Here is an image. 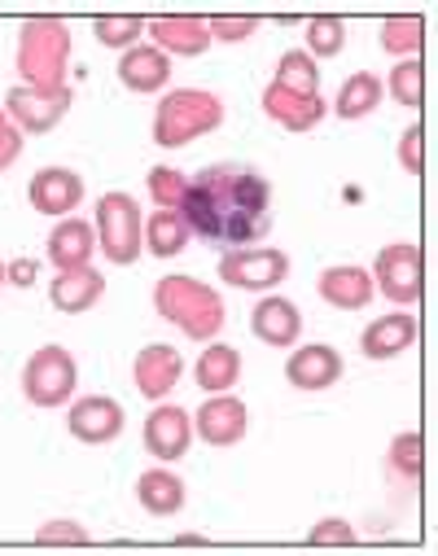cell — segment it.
<instances>
[{
    "label": "cell",
    "instance_id": "cell-38",
    "mask_svg": "<svg viewBox=\"0 0 438 556\" xmlns=\"http://www.w3.org/2000/svg\"><path fill=\"white\" fill-rule=\"evenodd\" d=\"M399 167H403L412 180L425 172V131H421L416 123H412V127L399 136Z\"/></svg>",
    "mask_w": 438,
    "mask_h": 556
},
{
    "label": "cell",
    "instance_id": "cell-5",
    "mask_svg": "<svg viewBox=\"0 0 438 556\" xmlns=\"http://www.w3.org/2000/svg\"><path fill=\"white\" fill-rule=\"evenodd\" d=\"M97 245L118 267H132L145 254V219L132 193L114 189L97 198Z\"/></svg>",
    "mask_w": 438,
    "mask_h": 556
},
{
    "label": "cell",
    "instance_id": "cell-23",
    "mask_svg": "<svg viewBox=\"0 0 438 556\" xmlns=\"http://www.w3.org/2000/svg\"><path fill=\"white\" fill-rule=\"evenodd\" d=\"M263 110H267V118H276L285 131L303 136V131L321 127V118H325L329 105L321 101V92H316V97H299V92H285V88L267 84V88H263Z\"/></svg>",
    "mask_w": 438,
    "mask_h": 556
},
{
    "label": "cell",
    "instance_id": "cell-29",
    "mask_svg": "<svg viewBox=\"0 0 438 556\" xmlns=\"http://www.w3.org/2000/svg\"><path fill=\"white\" fill-rule=\"evenodd\" d=\"M421 45H425V18H416V14H395V18L381 23V49L395 53L399 62H403V58H416Z\"/></svg>",
    "mask_w": 438,
    "mask_h": 556
},
{
    "label": "cell",
    "instance_id": "cell-39",
    "mask_svg": "<svg viewBox=\"0 0 438 556\" xmlns=\"http://www.w3.org/2000/svg\"><path fill=\"white\" fill-rule=\"evenodd\" d=\"M18 154H23V131L10 123L5 105H0V172H10L18 163Z\"/></svg>",
    "mask_w": 438,
    "mask_h": 556
},
{
    "label": "cell",
    "instance_id": "cell-20",
    "mask_svg": "<svg viewBox=\"0 0 438 556\" xmlns=\"http://www.w3.org/2000/svg\"><path fill=\"white\" fill-rule=\"evenodd\" d=\"M316 290L334 312H364L373 303V276L364 267H355V263H338V267L321 271Z\"/></svg>",
    "mask_w": 438,
    "mask_h": 556
},
{
    "label": "cell",
    "instance_id": "cell-14",
    "mask_svg": "<svg viewBox=\"0 0 438 556\" xmlns=\"http://www.w3.org/2000/svg\"><path fill=\"white\" fill-rule=\"evenodd\" d=\"M250 329H254V338H259L263 346L289 351V346H299V338H303V316H299V307L289 303V299L263 294V299L254 303V312H250Z\"/></svg>",
    "mask_w": 438,
    "mask_h": 556
},
{
    "label": "cell",
    "instance_id": "cell-26",
    "mask_svg": "<svg viewBox=\"0 0 438 556\" xmlns=\"http://www.w3.org/2000/svg\"><path fill=\"white\" fill-rule=\"evenodd\" d=\"M189 224H185V215L180 211H154L150 219H145V250H150L154 258H176V254H185V245H189Z\"/></svg>",
    "mask_w": 438,
    "mask_h": 556
},
{
    "label": "cell",
    "instance_id": "cell-35",
    "mask_svg": "<svg viewBox=\"0 0 438 556\" xmlns=\"http://www.w3.org/2000/svg\"><path fill=\"white\" fill-rule=\"evenodd\" d=\"M36 547H92V534L79 521H45L36 530Z\"/></svg>",
    "mask_w": 438,
    "mask_h": 556
},
{
    "label": "cell",
    "instance_id": "cell-36",
    "mask_svg": "<svg viewBox=\"0 0 438 556\" xmlns=\"http://www.w3.org/2000/svg\"><path fill=\"white\" fill-rule=\"evenodd\" d=\"M207 27H211V40L241 45V40H250L259 31V18L254 14H215V18H207Z\"/></svg>",
    "mask_w": 438,
    "mask_h": 556
},
{
    "label": "cell",
    "instance_id": "cell-3",
    "mask_svg": "<svg viewBox=\"0 0 438 556\" xmlns=\"http://www.w3.org/2000/svg\"><path fill=\"white\" fill-rule=\"evenodd\" d=\"M71 27L62 18L36 14L18 31V75L27 88H66L71 66Z\"/></svg>",
    "mask_w": 438,
    "mask_h": 556
},
{
    "label": "cell",
    "instance_id": "cell-1",
    "mask_svg": "<svg viewBox=\"0 0 438 556\" xmlns=\"http://www.w3.org/2000/svg\"><path fill=\"white\" fill-rule=\"evenodd\" d=\"M180 215L189 232L207 241L250 245L272 228V189L250 167L215 163V167H202L198 180H189Z\"/></svg>",
    "mask_w": 438,
    "mask_h": 556
},
{
    "label": "cell",
    "instance_id": "cell-19",
    "mask_svg": "<svg viewBox=\"0 0 438 556\" xmlns=\"http://www.w3.org/2000/svg\"><path fill=\"white\" fill-rule=\"evenodd\" d=\"M105 299V276L88 267H71V271H58L53 286H49V303L62 312V316H84L92 312L97 303Z\"/></svg>",
    "mask_w": 438,
    "mask_h": 556
},
{
    "label": "cell",
    "instance_id": "cell-27",
    "mask_svg": "<svg viewBox=\"0 0 438 556\" xmlns=\"http://www.w3.org/2000/svg\"><path fill=\"white\" fill-rule=\"evenodd\" d=\"M381 97H386V84H381L373 71H355V75H351V79L338 88V101H334V110H338V118L355 123V118L373 114V110L381 105Z\"/></svg>",
    "mask_w": 438,
    "mask_h": 556
},
{
    "label": "cell",
    "instance_id": "cell-24",
    "mask_svg": "<svg viewBox=\"0 0 438 556\" xmlns=\"http://www.w3.org/2000/svg\"><path fill=\"white\" fill-rule=\"evenodd\" d=\"M136 500H140V508L150 513V517H176V513L185 508L189 491H185V482L163 465V469H145V473L136 478Z\"/></svg>",
    "mask_w": 438,
    "mask_h": 556
},
{
    "label": "cell",
    "instance_id": "cell-17",
    "mask_svg": "<svg viewBox=\"0 0 438 556\" xmlns=\"http://www.w3.org/2000/svg\"><path fill=\"white\" fill-rule=\"evenodd\" d=\"M32 206L40 215H53V219H66L79 202H84V176L71 172V167H40L32 176V189H27Z\"/></svg>",
    "mask_w": 438,
    "mask_h": 556
},
{
    "label": "cell",
    "instance_id": "cell-41",
    "mask_svg": "<svg viewBox=\"0 0 438 556\" xmlns=\"http://www.w3.org/2000/svg\"><path fill=\"white\" fill-rule=\"evenodd\" d=\"M176 543H180V547H198V543H202V547H207V539H198V534H180V539H176Z\"/></svg>",
    "mask_w": 438,
    "mask_h": 556
},
{
    "label": "cell",
    "instance_id": "cell-31",
    "mask_svg": "<svg viewBox=\"0 0 438 556\" xmlns=\"http://www.w3.org/2000/svg\"><path fill=\"white\" fill-rule=\"evenodd\" d=\"M92 31H97V40H101L105 49L127 53L132 45H140L145 18H140V14H97V18H92Z\"/></svg>",
    "mask_w": 438,
    "mask_h": 556
},
{
    "label": "cell",
    "instance_id": "cell-34",
    "mask_svg": "<svg viewBox=\"0 0 438 556\" xmlns=\"http://www.w3.org/2000/svg\"><path fill=\"white\" fill-rule=\"evenodd\" d=\"M145 185H150V198H154L159 211H180V202L189 193V176L176 172V167H150Z\"/></svg>",
    "mask_w": 438,
    "mask_h": 556
},
{
    "label": "cell",
    "instance_id": "cell-28",
    "mask_svg": "<svg viewBox=\"0 0 438 556\" xmlns=\"http://www.w3.org/2000/svg\"><path fill=\"white\" fill-rule=\"evenodd\" d=\"M272 84L285 88V92H299V97H316V92H321V66H316V58H308L303 49H289V53H280Z\"/></svg>",
    "mask_w": 438,
    "mask_h": 556
},
{
    "label": "cell",
    "instance_id": "cell-7",
    "mask_svg": "<svg viewBox=\"0 0 438 556\" xmlns=\"http://www.w3.org/2000/svg\"><path fill=\"white\" fill-rule=\"evenodd\" d=\"M373 290H381L390 303L399 307H416L421 294H425V258H421V245L412 241H395L377 254L373 263Z\"/></svg>",
    "mask_w": 438,
    "mask_h": 556
},
{
    "label": "cell",
    "instance_id": "cell-37",
    "mask_svg": "<svg viewBox=\"0 0 438 556\" xmlns=\"http://www.w3.org/2000/svg\"><path fill=\"white\" fill-rule=\"evenodd\" d=\"M355 543V526L347 517H321L308 530V547H351Z\"/></svg>",
    "mask_w": 438,
    "mask_h": 556
},
{
    "label": "cell",
    "instance_id": "cell-10",
    "mask_svg": "<svg viewBox=\"0 0 438 556\" xmlns=\"http://www.w3.org/2000/svg\"><path fill=\"white\" fill-rule=\"evenodd\" d=\"M123 403L118 399H110V394H84V399H75L71 403V416H66V426H71V434L79 439V443H88V447H105V443H114L118 434H123Z\"/></svg>",
    "mask_w": 438,
    "mask_h": 556
},
{
    "label": "cell",
    "instance_id": "cell-12",
    "mask_svg": "<svg viewBox=\"0 0 438 556\" xmlns=\"http://www.w3.org/2000/svg\"><path fill=\"white\" fill-rule=\"evenodd\" d=\"M193 430L202 434L207 447H237V443L246 439V430H250V412H246L241 399H233V394L224 390V394H211V399L198 407Z\"/></svg>",
    "mask_w": 438,
    "mask_h": 556
},
{
    "label": "cell",
    "instance_id": "cell-2",
    "mask_svg": "<svg viewBox=\"0 0 438 556\" xmlns=\"http://www.w3.org/2000/svg\"><path fill=\"white\" fill-rule=\"evenodd\" d=\"M154 312H159V320L176 325L193 342H215V333L224 329L220 290L193 281V276H163L154 286Z\"/></svg>",
    "mask_w": 438,
    "mask_h": 556
},
{
    "label": "cell",
    "instance_id": "cell-11",
    "mask_svg": "<svg viewBox=\"0 0 438 556\" xmlns=\"http://www.w3.org/2000/svg\"><path fill=\"white\" fill-rule=\"evenodd\" d=\"M193 443V416L176 403H159L150 416H145V452H150L154 460L172 465L189 452Z\"/></svg>",
    "mask_w": 438,
    "mask_h": 556
},
{
    "label": "cell",
    "instance_id": "cell-30",
    "mask_svg": "<svg viewBox=\"0 0 438 556\" xmlns=\"http://www.w3.org/2000/svg\"><path fill=\"white\" fill-rule=\"evenodd\" d=\"M386 92L403 105V110H421L425 105V66H421V58H403V62H395L390 66V84H386Z\"/></svg>",
    "mask_w": 438,
    "mask_h": 556
},
{
    "label": "cell",
    "instance_id": "cell-40",
    "mask_svg": "<svg viewBox=\"0 0 438 556\" xmlns=\"http://www.w3.org/2000/svg\"><path fill=\"white\" fill-rule=\"evenodd\" d=\"M36 276H40V263H36V258H10V263H5V286L32 290Z\"/></svg>",
    "mask_w": 438,
    "mask_h": 556
},
{
    "label": "cell",
    "instance_id": "cell-4",
    "mask_svg": "<svg viewBox=\"0 0 438 556\" xmlns=\"http://www.w3.org/2000/svg\"><path fill=\"white\" fill-rule=\"evenodd\" d=\"M224 123V101L215 92H202V88H172L159 110H154V146L163 150H185L189 141H198V136L215 131Z\"/></svg>",
    "mask_w": 438,
    "mask_h": 556
},
{
    "label": "cell",
    "instance_id": "cell-6",
    "mask_svg": "<svg viewBox=\"0 0 438 556\" xmlns=\"http://www.w3.org/2000/svg\"><path fill=\"white\" fill-rule=\"evenodd\" d=\"M75 386H79V364L58 342L40 346L27 359V368H23V394L36 407H62V403H71L75 399Z\"/></svg>",
    "mask_w": 438,
    "mask_h": 556
},
{
    "label": "cell",
    "instance_id": "cell-32",
    "mask_svg": "<svg viewBox=\"0 0 438 556\" xmlns=\"http://www.w3.org/2000/svg\"><path fill=\"white\" fill-rule=\"evenodd\" d=\"M347 49V23L338 14H316L308 18V58H338Z\"/></svg>",
    "mask_w": 438,
    "mask_h": 556
},
{
    "label": "cell",
    "instance_id": "cell-33",
    "mask_svg": "<svg viewBox=\"0 0 438 556\" xmlns=\"http://www.w3.org/2000/svg\"><path fill=\"white\" fill-rule=\"evenodd\" d=\"M390 469H395L403 482L421 486V473H425V439H421L416 430L395 434V443H390Z\"/></svg>",
    "mask_w": 438,
    "mask_h": 556
},
{
    "label": "cell",
    "instance_id": "cell-25",
    "mask_svg": "<svg viewBox=\"0 0 438 556\" xmlns=\"http://www.w3.org/2000/svg\"><path fill=\"white\" fill-rule=\"evenodd\" d=\"M193 377H198V390H207V394H224V390H233L237 377H241V351L228 346V342H211V346L202 351Z\"/></svg>",
    "mask_w": 438,
    "mask_h": 556
},
{
    "label": "cell",
    "instance_id": "cell-22",
    "mask_svg": "<svg viewBox=\"0 0 438 556\" xmlns=\"http://www.w3.org/2000/svg\"><path fill=\"white\" fill-rule=\"evenodd\" d=\"M92 250H97V232H92V224L79 219V215L58 219V228L49 232V245H45V254H49V263H53L58 271L88 267V263H92Z\"/></svg>",
    "mask_w": 438,
    "mask_h": 556
},
{
    "label": "cell",
    "instance_id": "cell-13",
    "mask_svg": "<svg viewBox=\"0 0 438 556\" xmlns=\"http://www.w3.org/2000/svg\"><path fill=\"white\" fill-rule=\"evenodd\" d=\"M180 372H185V359H180V351L167 346V342L140 346V351H136V364H132L136 390H140L145 399H154V403H163V399L180 386Z\"/></svg>",
    "mask_w": 438,
    "mask_h": 556
},
{
    "label": "cell",
    "instance_id": "cell-21",
    "mask_svg": "<svg viewBox=\"0 0 438 556\" xmlns=\"http://www.w3.org/2000/svg\"><path fill=\"white\" fill-rule=\"evenodd\" d=\"M416 333H421L416 316H412L408 307H399V312H390V316H377V320L360 333V351H364L368 359H395V355L412 351Z\"/></svg>",
    "mask_w": 438,
    "mask_h": 556
},
{
    "label": "cell",
    "instance_id": "cell-8",
    "mask_svg": "<svg viewBox=\"0 0 438 556\" xmlns=\"http://www.w3.org/2000/svg\"><path fill=\"white\" fill-rule=\"evenodd\" d=\"M289 276V254L285 250H267V245H246V250H228L220 258V281H228L233 290H250V294H267Z\"/></svg>",
    "mask_w": 438,
    "mask_h": 556
},
{
    "label": "cell",
    "instance_id": "cell-18",
    "mask_svg": "<svg viewBox=\"0 0 438 556\" xmlns=\"http://www.w3.org/2000/svg\"><path fill=\"white\" fill-rule=\"evenodd\" d=\"M172 79V58L159 53L154 45H132L123 58H118V84L127 92H140V97H150V92H163Z\"/></svg>",
    "mask_w": 438,
    "mask_h": 556
},
{
    "label": "cell",
    "instance_id": "cell-15",
    "mask_svg": "<svg viewBox=\"0 0 438 556\" xmlns=\"http://www.w3.org/2000/svg\"><path fill=\"white\" fill-rule=\"evenodd\" d=\"M145 31L154 36V49L167 58H202L215 45L207 18L198 14H163L154 23H145Z\"/></svg>",
    "mask_w": 438,
    "mask_h": 556
},
{
    "label": "cell",
    "instance_id": "cell-9",
    "mask_svg": "<svg viewBox=\"0 0 438 556\" xmlns=\"http://www.w3.org/2000/svg\"><path fill=\"white\" fill-rule=\"evenodd\" d=\"M71 84L66 88H27V84H18V88H10L5 92V114H10V123L23 131V136H45V131H53L62 118H66V110H71Z\"/></svg>",
    "mask_w": 438,
    "mask_h": 556
},
{
    "label": "cell",
    "instance_id": "cell-42",
    "mask_svg": "<svg viewBox=\"0 0 438 556\" xmlns=\"http://www.w3.org/2000/svg\"><path fill=\"white\" fill-rule=\"evenodd\" d=\"M0 290H5V258H0Z\"/></svg>",
    "mask_w": 438,
    "mask_h": 556
},
{
    "label": "cell",
    "instance_id": "cell-16",
    "mask_svg": "<svg viewBox=\"0 0 438 556\" xmlns=\"http://www.w3.org/2000/svg\"><path fill=\"white\" fill-rule=\"evenodd\" d=\"M285 381L295 390H329L342 381V355L329 342H308L299 351H289Z\"/></svg>",
    "mask_w": 438,
    "mask_h": 556
}]
</instances>
